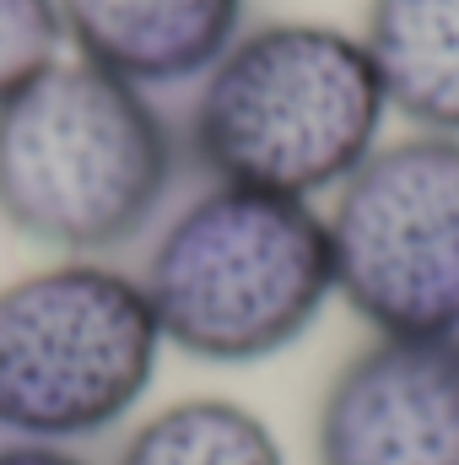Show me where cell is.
<instances>
[{"instance_id":"cell-2","label":"cell","mask_w":459,"mask_h":465,"mask_svg":"<svg viewBox=\"0 0 459 465\" xmlns=\"http://www.w3.org/2000/svg\"><path fill=\"white\" fill-rule=\"evenodd\" d=\"M173 141L141 87L54 60L0 104V217L54 249H109L157 212Z\"/></svg>"},{"instance_id":"cell-10","label":"cell","mask_w":459,"mask_h":465,"mask_svg":"<svg viewBox=\"0 0 459 465\" xmlns=\"http://www.w3.org/2000/svg\"><path fill=\"white\" fill-rule=\"evenodd\" d=\"M60 38L65 22L54 0H0V104L54 65Z\"/></svg>"},{"instance_id":"cell-4","label":"cell","mask_w":459,"mask_h":465,"mask_svg":"<svg viewBox=\"0 0 459 465\" xmlns=\"http://www.w3.org/2000/svg\"><path fill=\"white\" fill-rule=\"evenodd\" d=\"M157 314L109 265H49L0 287V428L27 444L109 433L146 395Z\"/></svg>"},{"instance_id":"cell-7","label":"cell","mask_w":459,"mask_h":465,"mask_svg":"<svg viewBox=\"0 0 459 465\" xmlns=\"http://www.w3.org/2000/svg\"><path fill=\"white\" fill-rule=\"evenodd\" d=\"M82 60L130 87L184 82L228 54L243 0H54Z\"/></svg>"},{"instance_id":"cell-9","label":"cell","mask_w":459,"mask_h":465,"mask_svg":"<svg viewBox=\"0 0 459 465\" xmlns=\"http://www.w3.org/2000/svg\"><path fill=\"white\" fill-rule=\"evenodd\" d=\"M119 465H287L276 433L232 401H179L124 444Z\"/></svg>"},{"instance_id":"cell-3","label":"cell","mask_w":459,"mask_h":465,"mask_svg":"<svg viewBox=\"0 0 459 465\" xmlns=\"http://www.w3.org/2000/svg\"><path fill=\"white\" fill-rule=\"evenodd\" d=\"M141 292L179 351L259 362L292 347L336 292L330 228L308 201L222 184L162 232Z\"/></svg>"},{"instance_id":"cell-5","label":"cell","mask_w":459,"mask_h":465,"mask_svg":"<svg viewBox=\"0 0 459 465\" xmlns=\"http://www.w3.org/2000/svg\"><path fill=\"white\" fill-rule=\"evenodd\" d=\"M336 287L378 336H459V135H411L346 179Z\"/></svg>"},{"instance_id":"cell-11","label":"cell","mask_w":459,"mask_h":465,"mask_svg":"<svg viewBox=\"0 0 459 465\" xmlns=\"http://www.w3.org/2000/svg\"><path fill=\"white\" fill-rule=\"evenodd\" d=\"M0 465H87V460H76V455H65L60 444H5L0 450Z\"/></svg>"},{"instance_id":"cell-6","label":"cell","mask_w":459,"mask_h":465,"mask_svg":"<svg viewBox=\"0 0 459 465\" xmlns=\"http://www.w3.org/2000/svg\"><path fill=\"white\" fill-rule=\"evenodd\" d=\"M319 465H459V336H384L319 406Z\"/></svg>"},{"instance_id":"cell-8","label":"cell","mask_w":459,"mask_h":465,"mask_svg":"<svg viewBox=\"0 0 459 465\" xmlns=\"http://www.w3.org/2000/svg\"><path fill=\"white\" fill-rule=\"evenodd\" d=\"M362 44L400 114L459 135V0H373Z\"/></svg>"},{"instance_id":"cell-1","label":"cell","mask_w":459,"mask_h":465,"mask_svg":"<svg viewBox=\"0 0 459 465\" xmlns=\"http://www.w3.org/2000/svg\"><path fill=\"white\" fill-rule=\"evenodd\" d=\"M384 109L362 38L319 22H270L232 38L206 71L195 146L222 184L308 201L373 157Z\"/></svg>"}]
</instances>
